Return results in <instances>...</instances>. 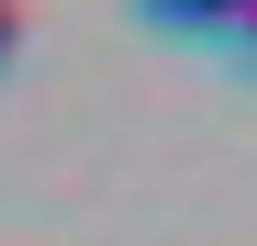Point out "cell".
<instances>
[{"mask_svg":"<svg viewBox=\"0 0 257 246\" xmlns=\"http://www.w3.org/2000/svg\"><path fill=\"white\" fill-rule=\"evenodd\" d=\"M12 45H23V23H12V12H0V56H12Z\"/></svg>","mask_w":257,"mask_h":246,"instance_id":"1","label":"cell"},{"mask_svg":"<svg viewBox=\"0 0 257 246\" xmlns=\"http://www.w3.org/2000/svg\"><path fill=\"white\" fill-rule=\"evenodd\" d=\"M224 34H246V45H257V12H246V23H224Z\"/></svg>","mask_w":257,"mask_h":246,"instance_id":"2","label":"cell"}]
</instances>
